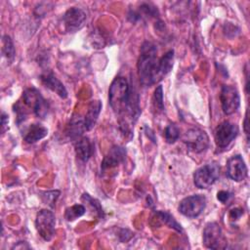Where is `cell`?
Masks as SVG:
<instances>
[{
    "label": "cell",
    "instance_id": "30bf717a",
    "mask_svg": "<svg viewBox=\"0 0 250 250\" xmlns=\"http://www.w3.org/2000/svg\"><path fill=\"white\" fill-rule=\"evenodd\" d=\"M220 101L225 114L229 115L234 113L240 104V98L237 89L234 86L223 85L220 94Z\"/></svg>",
    "mask_w": 250,
    "mask_h": 250
},
{
    "label": "cell",
    "instance_id": "3957f363",
    "mask_svg": "<svg viewBox=\"0 0 250 250\" xmlns=\"http://www.w3.org/2000/svg\"><path fill=\"white\" fill-rule=\"evenodd\" d=\"M23 105L25 107H28L30 110H32V112L40 118H44L49 110V105L47 101L42 97V95L40 94V92L31 87L26 89L23 93H22V97H21Z\"/></svg>",
    "mask_w": 250,
    "mask_h": 250
},
{
    "label": "cell",
    "instance_id": "ffe728a7",
    "mask_svg": "<svg viewBox=\"0 0 250 250\" xmlns=\"http://www.w3.org/2000/svg\"><path fill=\"white\" fill-rule=\"evenodd\" d=\"M2 55L11 63L15 59V48L10 36L4 35L2 39Z\"/></svg>",
    "mask_w": 250,
    "mask_h": 250
},
{
    "label": "cell",
    "instance_id": "9c48e42d",
    "mask_svg": "<svg viewBox=\"0 0 250 250\" xmlns=\"http://www.w3.org/2000/svg\"><path fill=\"white\" fill-rule=\"evenodd\" d=\"M203 242L210 249H224L227 247V239L219 224L209 223L206 225L203 230Z\"/></svg>",
    "mask_w": 250,
    "mask_h": 250
},
{
    "label": "cell",
    "instance_id": "e0dca14e",
    "mask_svg": "<svg viewBox=\"0 0 250 250\" xmlns=\"http://www.w3.org/2000/svg\"><path fill=\"white\" fill-rule=\"evenodd\" d=\"M102 109V103L100 101H92L88 106L87 112L84 117V125L86 128V131H90L94 128L99 114Z\"/></svg>",
    "mask_w": 250,
    "mask_h": 250
},
{
    "label": "cell",
    "instance_id": "4dcf8cb0",
    "mask_svg": "<svg viewBox=\"0 0 250 250\" xmlns=\"http://www.w3.org/2000/svg\"><path fill=\"white\" fill-rule=\"evenodd\" d=\"M244 130H245V133L247 135V138H248V112H246V115H245V120H244Z\"/></svg>",
    "mask_w": 250,
    "mask_h": 250
},
{
    "label": "cell",
    "instance_id": "6da1fadb",
    "mask_svg": "<svg viewBox=\"0 0 250 250\" xmlns=\"http://www.w3.org/2000/svg\"><path fill=\"white\" fill-rule=\"evenodd\" d=\"M134 94L124 77H116L108 91L109 104L113 111L118 115L129 113L132 119H137L140 113L139 100L134 99Z\"/></svg>",
    "mask_w": 250,
    "mask_h": 250
},
{
    "label": "cell",
    "instance_id": "f1b7e54d",
    "mask_svg": "<svg viewBox=\"0 0 250 250\" xmlns=\"http://www.w3.org/2000/svg\"><path fill=\"white\" fill-rule=\"evenodd\" d=\"M243 213V210L240 209V208H234L232 210H230L229 212V216L232 220H237L238 218H240V216L242 215Z\"/></svg>",
    "mask_w": 250,
    "mask_h": 250
},
{
    "label": "cell",
    "instance_id": "5b68a950",
    "mask_svg": "<svg viewBox=\"0 0 250 250\" xmlns=\"http://www.w3.org/2000/svg\"><path fill=\"white\" fill-rule=\"evenodd\" d=\"M55 225H56V218L52 211L47 209L40 210L35 219V227L40 234V236L49 241L55 234Z\"/></svg>",
    "mask_w": 250,
    "mask_h": 250
},
{
    "label": "cell",
    "instance_id": "d6986e66",
    "mask_svg": "<svg viewBox=\"0 0 250 250\" xmlns=\"http://www.w3.org/2000/svg\"><path fill=\"white\" fill-rule=\"evenodd\" d=\"M173 60H174L173 50H169L167 53H165V55H163L159 59L158 68H159V75L161 79L171 71L173 67Z\"/></svg>",
    "mask_w": 250,
    "mask_h": 250
},
{
    "label": "cell",
    "instance_id": "8fae6325",
    "mask_svg": "<svg viewBox=\"0 0 250 250\" xmlns=\"http://www.w3.org/2000/svg\"><path fill=\"white\" fill-rule=\"evenodd\" d=\"M86 21L85 12L77 7L69 8L62 16V22L67 32H75L79 30Z\"/></svg>",
    "mask_w": 250,
    "mask_h": 250
},
{
    "label": "cell",
    "instance_id": "7a4b0ae2",
    "mask_svg": "<svg viewBox=\"0 0 250 250\" xmlns=\"http://www.w3.org/2000/svg\"><path fill=\"white\" fill-rule=\"evenodd\" d=\"M156 47L151 42H145L141 47V53L137 67L140 82L145 87H149L160 80Z\"/></svg>",
    "mask_w": 250,
    "mask_h": 250
},
{
    "label": "cell",
    "instance_id": "9a60e30c",
    "mask_svg": "<svg viewBox=\"0 0 250 250\" xmlns=\"http://www.w3.org/2000/svg\"><path fill=\"white\" fill-rule=\"evenodd\" d=\"M48 135V129L39 123L30 124L23 131V140L28 144L36 143Z\"/></svg>",
    "mask_w": 250,
    "mask_h": 250
},
{
    "label": "cell",
    "instance_id": "7402d4cb",
    "mask_svg": "<svg viewBox=\"0 0 250 250\" xmlns=\"http://www.w3.org/2000/svg\"><path fill=\"white\" fill-rule=\"evenodd\" d=\"M157 216H158V218L166 225V226H168L169 228H171V229H175V230H177V231H179V232H182V227H181V225L174 219V217L172 216V215H170L168 212H166V211H158L157 213Z\"/></svg>",
    "mask_w": 250,
    "mask_h": 250
},
{
    "label": "cell",
    "instance_id": "ac0fdd59",
    "mask_svg": "<svg viewBox=\"0 0 250 250\" xmlns=\"http://www.w3.org/2000/svg\"><path fill=\"white\" fill-rule=\"evenodd\" d=\"M86 131L85 125H84V119L78 117H72L70 122L66 126L65 134L66 136L73 141H77L81 138L83 132Z\"/></svg>",
    "mask_w": 250,
    "mask_h": 250
},
{
    "label": "cell",
    "instance_id": "4fadbf2b",
    "mask_svg": "<svg viewBox=\"0 0 250 250\" xmlns=\"http://www.w3.org/2000/svg\"><path fill=\"white\" fill-rule=\"evenodd\" d=\"M126 157V150L124 147L119 146H112L107 154L104 156L103 162H102V170L104 171L106 169L113 168L117 166L119 163H121Z\"/></svg>",
    "mask_w": 250,
    "mask_h": 250
},
{
    "label": "cell",
    "instance_id": "8992f818",
    "mask_svg": "<svg viewBox=\"0 0 250 250\" xmlns=\"http://www.w3.org/2000/svg\"><path fill=\"white\" fill-rule=\"evenodd\" d=\"M238 135V127L229 121L220 123L215 130V143L218 149H226Z\"/></svg>",
    "mask_w": 250,
    "mask_h": 250
},
{
    "label": "cell",
    "instance_id": "7c38bea8",
    "mask_svg": "<svg viewBox=\"0 0 250 250\" xmlns=\"http://www.w3.org/2000/svg\"><path fill=\"white\" fill-rule=\"evenodd\" d=\"M227 174L235 182H241L247 177V167L241 155H233L228 160Z\"/></svg>",
    "mask_w": 250,
    "mask_h": 250
},
{
    "label": "cell",
    "instance_id": "f546056e",
    "mask_svg": "<svg viewBox=\"0 0 250 250\" xmlns=\"http://www.w3.org/2000/svg\"><path fill=\"white\" fill-rule=\"evenodd\" d=\"M8 125V116L3 112L1 116V129H2V134L6 131Z\"/></svg>",
    "mask_w": 250,
    "mask_h": 250
},
{
    "label": "cell",
    "instance_id": "cb8c5ba5",
    "mask_svg": "<svg viewBox=\"0 0 250 250\" xmlns=\"http://www.w3.org/2000/svg\"><path fill=\"white\" fill-rule=\"evenodd\" d=\"M152 104L157 111H163L164 110V102H163V90L162 86L158 85L153 93L152 98Z\"/></svg>",
    "mask_w": 250,
    "mask_h": 250
},
{
    "label": "cell",
    "instance_id": "ba28073f",
    "mask_svg": "<svg viewBox=\"0 0 250 250\" xmlns=\"http://www.w3.org/2000/svg\"><path fill=\"white\" fill-rule=\"evenodd\" d=\"M206 206V197L202 194H194L185 197L179 204V211L186 217H198Z\"/></svg>",
    "mask_w": 250,
    "mask_h": 250
},
{
    "label": "cell",
    "instance_id": "484cf974",
    "mask_svg": "<svg viewBox=\"0 0 250 250\" xmlns=\"http://www.w3.org/2000/svg\"><path fill=\"white\" fill-rule=\"evenodd\" d=\"M60 195V191L59 190H51V191H47L43 194V200L46 204L50 205L51 207L54 206V203L56 202L57 198Z\"/></svg>",
    "mask_w": 250,
    "mask_h": 250
},
{
    "label": "cell",
    "instance_id": "52a82bcc",
    "mask_svg": "<svg viewBox=\"0 0 250 250\" xmlns=\"http://www.w3.org/2000/svg\"><path fill=\"white\" fill-rule=\"evenodd\" d=\"M183 142L187 145V147L195 152L199 153L204 151L209 146V138L205 131L199 128H191L188 130L183 136Z\"/></svg>",
    "mask_w": 250,
    "mask_h": 250
},
{
    "label": "cell",
    "instance_id": "277c9868",
    "mask_svg": "<svg viewBox=\"0 0 250 250\" xmlns=\"http://www.w3.org/2000/svg\"><path fill=\"white\" fill-rule=\"evenodd\" d=\"M220 176V166L216 162L208 163L197 170L193 174V182L198 188H208Z\"/></svg>",
    "mask_w": 250,
    "mask_h": 250
},
{
    "label": "cell",
    "instance_id": "44dd1931",
    "mask_svg": "<svg viewBox=\"0 0 250 250\" xmlns=\"http://www.w3.org/2000/svg\"><path fill=\"white\" fill-rule=\"evenodd\" d=\"M85 211H86V209L82 204H74L65 209L64 218L66 219V221L71 222V221H74L77 218L81 217L82 215H84Z\"/></svg>",
    "mask_w": 250,
    "mask_h": 250
},
{
    "label": "cell",
    "instance_id": "5bb4252c",
    "mask_svg": "<svg viewBox=\"0 0 250 250\" xmlns=\"http://www.w3.org/2000/svg\"><path fill=\"white\" fill-rule=\"evenodd\" d=\"M40 79L47 88L55 92L61 98L65 99L67 97V91L65 87L52 72H45L41 74Z\"/></svg>",
    "mask_w": 250,
    "mask_h": 250
},
{
    "label": "cell",
    "instance_id": "603a6c76",
    "mask_svg": "<svg viewBox=\"0 0 250 250\" xmlns=\"http://www.w3.org/2000/svg\"><path fill=\"white\" fill-rule=\"evenodd\" d=\"M164 136L168 144H173L180 138V129L176 124L171 123L165 128Z\"/></svg>",
    "mask_w": 250,
    "mask_h": 250
},
{
    "label": "cell",
    "instance_id": "2e32d148",
    "mask_svg": "<svg viewBox=\"0 0 250 250\" xmlns=\"http://www.w3.org/2000/svg\"><path fill=\"white\" fill-rule=\"evenodd\" d=\"M76 156L83 162H87L94 152L93 144L88 137H82L74 144Z\"/></svg>",
    "mask_w": 250,
    "mask_h": 250
},
{
    "label": "cell",
    "instance_id": "4316f807",
    "mask_svg": "<svg viewBox=\"0 0 250 250\" xmlns=\"http://www.w3.org/2000/svg\"><path fill=\"white\" fill-rule=\"evenodd\" d=\"M140 10L146 15V16H150V17H157L158 16V11L156 7L152 6L151 4L148 3H144L141 5Z\"/></svg>",
    "mask_w": 250,
    "mask_h": 250
},
{
    "label": "cell",
    "instance_id": "d4e9b609",
    "mask_svg": "<svg viewBox=\"0 0 250 250\" xmlns=\"http://www.w3.org/2000/svg\"><path fill=\"white\" fill-rule=\"evenodd\" d=\"M82 200L85 201L88 205H90L91 209L93 211H95L96 215H98L99 217H103L104 216V211H103V208L101 206V204L99 203L98 200H96L95 198L91 197L88 193H84L82 195Z\"/></svg>",
    "mask_w": 250,
    "mask_h": 250
},
{
    "label": "cell",
    "instance_id": "83f0119b",
    "mask_svg": "<svg viewBox=\"0 0 250 250\" xmlns=\"http://www.w3.org/2000/svg\"><path fill=\"white\" fill-rule=\"evenodd\" d=\"M230 196H231V194L229 191H226V190H221L217 193V198L222 203H226L229 199Z\"/></svg>",
    "mask_w": 250,
    "mask_h": 250
}]
</instances>
